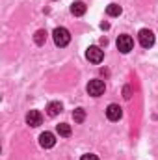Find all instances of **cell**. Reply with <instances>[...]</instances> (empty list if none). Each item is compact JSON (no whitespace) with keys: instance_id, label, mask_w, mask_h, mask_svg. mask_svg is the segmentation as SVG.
I'll return each instance as SVG.
<instances>
[{"instance_id":"16","label":"cell","mask_w":158,"mask_h":160,"mask_svg":"<svg viewBox=\"0 0 158 160\" xmlns=\"http://www.w3.org/2000/svg\"><path fill=\"white\" fill-rule=\"evenodd\" d=\"M125 99H130V89L128 88H125Z\"/></svg>"},{"instance_id":"13","label":"cell","mask_w":158,"mask_h":160,"mask_svg":"<svg viewBox=\"0 0 158 160\" xmlns=\"http://www.w3.org/2000/svg\"><path fill=\"white\" fill-rule=\"evenodd\" d=\"M73 119H75V123H82V121L86 119V110L84 108H77L73 112Z\"/></svg>"},{"instance_id":"3","label":"cell","mask_w":158,"mask_h":160,"mask_svg":"<svg viewBox=\"0 0 158 160\" xmlns=\"http://www.w3.org/2000/svg\"><path fill=\"white\" fill-rule=\"evenodd\" d=\"M138 39H140V45H141L143 48H151V47L155 45V34H153L151 30L143 28V30H140Z\"/></svg>"},{"instance_id":"9","label":"cell","mask_w":158,"mask_h":160,"mask_svg":"<svg viewBox=\"0 0 158 160\" xmlns=\"http://www.w3.org/2000/svg\"><path fill=\"white\" fill-rule=\"evenodd\" d=\"M62 102H58V101H54V102H48V106H47V114L50 116V118H56L60 112H62Z\"/></svg>"},{"instance_id":"11","label":"cell","mask_w":158,"mask_h":160,"mask_svg":"<svg viewBox=\"0 0 158 160\" xmlns=\"http://www.w3.org/2000/svg\"><path fill=\"white\" fill-rule=\"evenodd\" d=\"M56 130H58V134L63 136V138L71 136V125H67V123H60V125L56 127Z\"/></svg>"},{"instance_id":"7","label":"cell","mask_w":158,"mask_h":160,"mask_svg":"<svg viewBox=\"0 0 158 160\" xmlns=\"http://www.w3.org/2000/svg\"><path fill=\"white\" fill-rule=\"evenodd\" d=\"M26 123H28L30 127H39L41 123H43L41 112H37V110H30V112L26 114Z\"/></svg>"},{"instance_id":"6","label":"cell","mask_w":158,"mask_h":160,"mask_svg":"<svg viewBox=\"0 0 158 160\" xmlns=\"http://www.w3.org/2000/svg\"><path fill=\"white\" fill-rule=\"evenodd\" d=\"M121 116H123V110H121L119 104H110V106L106 108V118L110 121H119Z\"/></svg>"},{"instance_id":"10","label":"cell","mask_w":158,"mask_h":160,"mask_svg":"<svg viewBox=\"0 0 158 160\" xmlns=\"http://www.w3.org/2000/svg\"><path fill=\"white\" fill-rule=\"evenodd\" d=\"M71 13L77 15V17H82L86 13V4L84 2H73L71 4Z\"/></svg>"},{"instance_id":"4","label":"cell","mask_w":158,"mask_h":160,"mask_svg":"<svg viewBox=\"0 0 158 160\" xmlns=\"http://www.w3.org/2000/svg\"><path fill=\"white\" fill-rule=\"evenodd\" d=\"M132 47H134V39H132L130 36L123 34V36H119V38H117V48H119V52L126 54V52H130V50H132Z\"/></svg>"},{"instance_id":"5","label":"cell","mask_w":158,"mask_h":160,"mask_svg":"<svg viewBox=\"0 0 158 160\" xmlns=\"http://www.w3.org/2000/svg\"><path fill=\"white\" fill-rule=\"evenodd\" d=\"M86 58H87L89 62H93V63H101L102 58H104V52H102L99 47H89V48L86 50Z\"/></svg>"},{"instance_id":"1","label":"cell","mask_w":158,"mask_h":160,"mask_svg":"<svg viewBox=\"0 0 158 160\" xmlns=\"http://www.w3.org/2000/svg\"><path fill=\"white\" fill-rule=\"evenodd\" d=\"M52 39L56 43V47H67L69 41H71V34H69L67 28L58 26V28H54V32H52Z\"/></svg>"},{"instance_id":"8","label":"cell","mask_w":158,"mask_h":160,"mask_svg":"<svg viewBox=\"0 0 158 160\" xmlns=\"http://www.w3.org/2000/svg\"><path fill=\"white\" fill-rule=\"evenodd\" d=\"M39 143H41V147L50 149V147H54V145H56V138H54V134H52V132H43V134L39 136Z\"/></svg>"},{"instance_id":"12","label":"cell","mask_w":158,"mask_h":160,"mask_svg":"<svg viewBox=\"0 0 158 160\" xmlns=\"http://www.w3.org/2000/svg\"><path fill=\"white\" fill-rule=\"evenodd\" d=\"M121 6L119 4H108V8H106V13L110 15V17H119L121 15Z\"/></svg>"},{"instance_id":"2","label":"cell","mask_w":158,"mask_h":160,"mask_svg":"<svg viewBox=\"0 0 158 160\" xmlns=\"http://www.w3.org/2000/svg\"><path fill=\"white\" fill-rule=\"evenodd\" d=\"M104 89H106L104 82H102V80H99V78L89 80V84H87V93H89L91 97H101V95L104 93Z\"/></svg>"},{"instance_id":"15","label":"cell","mask_w":158,"mask_h":160,"mask_svg":"<svg viewBox=\"0 0 158 160\" xmlns=\"http://www.w3.org/2000/svg\"><path fill=\"white\" fill-rule=\"evenodd\" d=\"M80 160H99L97 155H91V153H87V155H82V158Z\"/></svg>"},{"instance_id":"14","label":"cell","mask_w":158,"mask_h":160,"mask_svg":"<svg viewBox=\"0 0 158 160\" xmlns=\"http://www.w3.org/2000/svg\"><path fill=\"white\" fill-rule=\"evenodd\" d=\"M34 41H36L37 45H45V41H47V32H45V30H37L36 36H34Z\"/></svg>"}]
</instances>
